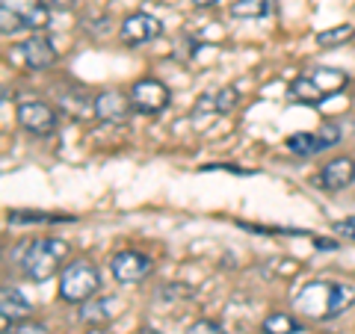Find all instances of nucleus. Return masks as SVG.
I'll return each instance as SVG.
<instances>
[{"instance_id": "nucleus-1", "label": "nucleus", "mask_w": 355, "mask_h": 334, "mask_svg": "<svg viewBox=\"0 0 355 334\" xmlns=\"http://www.w3.org/2000/svg\"><path fill=\"white\" fill-rule=\"evenodd\" d=\"M355 305V284L347 281H308L293 293V308L308 319H335Z\"/></svg>"}, {"instance_id": "nucleus-2", "label": "nucleus", "mask_w": 355, "mask_h": 334, "mask_svg": "<svg viewBox=\"0 0 355 334\" xmlns=\"http://www.w3.org/2000/svg\"><path fill=\"white\" fill-rule=\"evenodd\" d=\"M65 254H69V243L60 237H39L27 243L24 254H21V272H24L27 281L42 284L51 281L57 272H62L60 266H65Z\"/></svg>"}, {"instance_id": "nucleus-3", "label": "nucleus", "mask_w": 355, "mask_h": 334, "mask_svg": "<svg viewBox=\"0 0 355 334\" xmlns=\"http://www.w3.org/2000/svg\"><path fill=\"white\" fill-rule=\"evenodd\" d=\"M98 290H101V272H98V266L89 258H77L62 266L60 284H57V293L62 302L83 305L92 296H98Z\"/></svg>"}, {"instance_id": "nucleus-4", "label": "nucleus", "mask_w": 355, "mask_h": 334, "mask_svg": "<svg viewBox=\"0 0 355 334\" xmlns=\"http://www.w3.org/2000/svg\"><path fill=\"white\" fill-rule=\"evenodd\" d=\"M9 60L21 69H30V71H44L51 69V65H57V48H53V42L48 36H42V33H33L30 39L18 42L12 53H9Z\"/></svg>"}, {"instance_id": "nucleus-5", "label": "nucleus", "mask_w": 355, "mask_h": 334, "mask_svg": "<svg viewBox=\"0 0 355 334\" xmlns=\"http://www.w3.org/2000/svg\"><path fill=\"white\" fill-rule=\"evenodd\" d=\"M130 104H133V113L160 116L163 109L172 104V92L157 77H142V80L130 86Z\"/></svg>"}, {"instance_id": "nucleus-6", "label": "nucleus", "mask_w": 355, "mask_h": 334, "mask_svg": "<svg viewBox=\"0 0 355 334\" xmlns=\"http://www.w3.org/2000/svg\"><path fill=\"white\" fill-rule=\"evenodd\" d=\"M15 118L30 137H51L60 125V113L44 101H21Z\"/></svg>"}, {"instance_id": "nucleus-7", "label": "nucleus", "mask_w": 355, "mask_h": 334, "mask_svg": "<svg viewBox=\"0 0 355 334\" xmlns=\"http://www.w3.org/2000/svg\"><path fill=\"white\" fill-rule=\"evenodd\" d=\"M154 270V261L148 258V254H142V252H119L113 254V261H110V272H113L116 281L121 284H139V281H146V278L151 275Z\"/></svg>"}, {"instance_id": "nucleus-8", "label": "nucleus", "mask_w": 355, "mask_h": 334, "mask_svg": "<svg viewBox=\"0 0 355 334\" xmlns=\"http://www.w3.org/2000/svg\"><path fill=\"white\" fill-rule=\"evenodd\" d=\"M160 33H163L160 18H154L148 12H133L121 21L119 39H121V44H128V48H139V44H146V42H154Z\"/></svg>"}, {"instance_id": "nucleus-9", "label": "nucleus", "mask_w": 355, "mask_h": 334, "mask_svg": "<svg viewBox=\"0 0 355 334\" xmlns=\"http://www.w3.org/2000/svg\"><path fill=\"white\" fill-rule=\"evenodd\" d=\"M0 6L12 9V12H15L21 21H24V30H30V33L48 30V24H51V12H53V9L44 3V0H3Z\"/></svg>"}, {"instance_id": "nucleus-10", "label": "nucleus", "mask_w": 355, "mask_h": 334, "mask_svg": "<svg viewBox=\"0 0 355 334\" xmlns=\"http://www.w3.org/2000/svg\"><path fill=\"white\" fill-rule=\"evenodd\" d=\"M130 113H133L130 95L116 92V89L95 95V118L107 121V125H121V121H128Z\"/></svg>"}, {"instance_id": "nucleus-11", "label": "nucleus", "mask_w": 355, "mask_h": 334, "mask_svg": "<svg viewBox=\"0 0 355 334\" xmlns=\"http://www.w3.org/2000/svg\"><path fill=\"white\" fill-rule=\"evenodd\" d=\"M355 184V160L352 157H335L323 166V172H320V186L326 189V193H340V189H347Z\"/></svg>"}, {"instance_id": "nucleus-12", "label": "nucleus", "mask_w": 355, "mask_h": 334, "mask_svg": "<svg viewBox=\"0 0 355 334\" xmlns=\"http://www.w3.org/2000/svg\"><path fill=\"white\" fill-rule=\"evenodd\" d=\"M119 299L116 296H92L89 302H83V308L77 310V317L86 326H107L119 317Z\"/></svg>"}, {"instance_id": "nucleus-13", "label": "nucleus", "mask_w": 355, "mask_h": 334, "mask_svg": "<svg viewBox=\"0 0 355 334\" xmlns=\"http://www.w3.org/2000/svg\"><path fill=\"white\" fill-rule=\"evenodd\" d=\"M30 314H33V302L24 296V290H18V287H3L0 290V317H3V326L24 322Z\"/></svg>"}, {"instance_id": "nucleus-14", "label": "nucleus", "mask_w": 355, "mask_h": 334, "mask_svg": "<svg viewBox=\"0 0 355 334\" xmlns=\"http://www.w3.org/2000/svg\"><path fill=\"white\" fill-rule=\"evenodd\" d=\"M287 148H291L296 157H314L320 151H329L323 137H320V133H308V130L291 133V137H287Z\"/></svg>"}, {"instance_id": "nucleus-15", "label": "nucleus", "mask_w": 355, "mask_h": 334, "mask_svg": "<svg viewBox=\"0 0 355 334\" xmlns=\"http://www.w3.org/2000/svg\"><path fill=\"white\" fill-rule=\"evenodd\" d=\"M240 101V95H237V89H222V92H214V95H207L205 101H198L196 104V113H231V109L237 107Z\"/></svg>"}, {"instance_id": "nucleus-16", "label": "nucleus", "mask_w": 355, "mask_h": 334, "mask_svg": "<svg viewBox=\"0 0 355 334\" xmlns=\"http://www.w3.org/2000/svg\"><path fill=\"white\" fill-rule=\"evenodd\" d=\"M263 334H299L302 331V322H299L293 314H284V310H275L261 322Z\"/></svg>"}, {"instance_id": "nucleus-17", "label": "nucleus", "mask_w": 355, "mask_h": 334, "mask_svg": "<svg viewBox=\"0 0 355 334\" xmlns=\"http://www.w3.org/2000/svg\"><path fill=\"white\" fill-rule=\"evenodd\" d=\"M270 12H272V0H234L231 3V15L246 21H261Z\"/></svg>"}, {"instance_id": "nucleus-18", "label": "nucleus", "mask_w": 355, "mask_h": 334, "mask_svg": "<svg viewBox=\"0 0 355 334\" xmlns=\"http://www.w3.org/2000/svg\"><path fill=\"white\" fill-rule=\"evenodd\" d=\"M352 39H355V27L352 24H338V27H329V30L317 33L320 48H338V44H347Z\"/></svg>"}, {"instance_id": "nucleus-19", "label": "nucleus", "mask_w": 355, "mask_h": 334, "mask_svg": "<svg viewBox=\"0 0 355 334\" xmlns=\"http://www.w3.org/2000/svg\"><path fill=\"white\" fill-rule=\"evenodd\" d=\"M12 225H27V222H74L69 213H44V210H12L9 213Z\"/></svg>"}, {"instance_id": "nucleus-20", "label": "nucleus", "mask_w": 355, "mask_h": 334, "mask_svg": "<svg viewBox=\"0 0 355 334\" xmlns=\"http://www.w3.org/2000/svg\"><path fill=\"white\" fill-rule=\"evenodd\" d=\"M0 30H3V36H12V33L24 30V21H21V18L12 12V9L0 6Z\"/></svg>"}, {"instance_id": "nucleus-21", "label": "nucleus", "mask_w": 355, "mask_h": 334, "mask_svg": "<svg viewBox=\"0 0 355 334\" xmlns=\"http://www.w3.org/2000/svg\"><path fill=\"white\" fill-rule=\"evenodd\" d=\"M187 334H228V331L222 328L216 319H196L193 326L187 328Z\"/></svg>"}, {"instance_id": "nucleus-22", "label": "nucleus", "mask_w": 355, "mask_h": 334, "mask_svg": "<svg viewBox=\"0 0 355 334\" xmlns=\"http://www.w3.org/2000/svg\"><path fill=\"white\" fill-rule=\"evenodd\" d=\"M320 133V137H323V142H326V148H335L338 146V142L343 139V130L335 125V121H326V125L323 128H320L317 130Z\"/></svg>"}, {"instance_id": "nucleus-23", "label": "nucleus", "mask_w": 355, "mask_h": 334, "mask_svg": "<svg viewBox=\"0 0 355 334\" xmlns=\"http://www.w3.org/2000/svg\"><path fill=\"white\" fill-rule=\"evenodd\" d=\"M9 334H51L44 322H36V319H24V322H15L12 331Z\"/></svg>"}, {"instance_id": "nucleus-24", "label": "nucleus", "mask_w": 355, "mask_h": 334, "mask_svg": "<svg viewBox=\"0 0 355 334\" xmlns=\"http://www.w3.org/2000/svg\"><path fill=\"white\" fill-rule=\"evenodd\" d=\"M335 231L340 234V237H349V240H355V219H343V222H335Z\"/></svg>"}, {"instance_id": "nucleus-25", "label": "nucleus", "mask_w": 355, "mask_h": 334, "mask_svg": "<svg viewBox=\"0 0 355 334\" xmlns=\"http://www.w3.org/2000/svg\"><path fill=\"white\" fill-rule=\"evenodd\" d=\"M44 3H48L53 12H69V9L77 3V0H44Z\"/></svg>"}, {"instance_id": "nucleus-26", "label": "nucleus", "mask_w": 355, "mask_h": 334, "mask_svg": "<svg viewBox=\"0 0 355 334\" xmlns=\"http://www.w3.org/2000/svg\"><path fill=\"white\" fill-rule=\"evenodd\" d=\"M314 246H317V249H335L338 243H331V240H320V237H317V240H314Z\"/></svg>"}, {"instance_id": "nucleus-27", "label": "nucleus", "mask_w": 355, "mask_h": 334, "mask_svg": "<svg viewBox=\"0 0 355 334\" xmlns=\"http://www.w3.org/2000/svg\"><path fill=\"white\" fill-rule=\"evenodd\" d=\"M193 3H196V6H202V9H210V6H216L219 0H193Z\"/></svg>"}, {"instance_id": "nucleus-28", "label": "nucleus", "mask_w": 355, "mask_h": 334, "mask_svg": "<svg viewBox=\"0 0 355 334\" xmlns=\"http://www.w3.org/2000/svg\"><path fill=\"white\" fill-rule=\"evenodd\" d=\"M86 334H113V331H107L104 326H92V328H89Z\"/></svg>"}, {"instance_id": "nucleus-29", "label": "nucleus", "mask_w": 355, "mask_h": 334, "mask_svg": "<svg viewBox=\"0 0 355 334\" xmlns=\"http://www.w3.org/2000/svg\"><path fill=\"white\" fill-rule=\"evenodd\" d=\"M137 334H163V331H157V328H151V326H142Z\"/></svg>"}]
</instances>
